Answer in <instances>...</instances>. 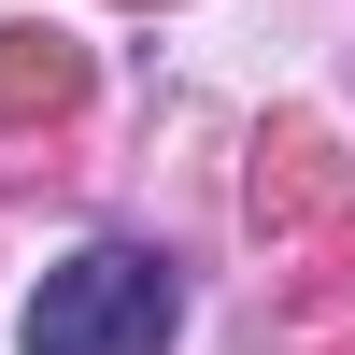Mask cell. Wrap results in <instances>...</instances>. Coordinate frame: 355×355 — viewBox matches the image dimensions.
<instances>
[{"mask_svg": "<svg viewBox=\"0 0 355 355\" xmlns=\"http://www.w3.org/2000/svg\"><path fill=\"white\" fill-rule=\"evenodd\" d=\"M171 327H185V270L157 242H85L43 270L15 355H171Z\"/></svg>", "mask_w": 355, "mask_h": 355, "instance_id": "6da1fadb", "label": "cell"}]
</instances>
